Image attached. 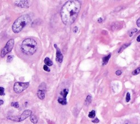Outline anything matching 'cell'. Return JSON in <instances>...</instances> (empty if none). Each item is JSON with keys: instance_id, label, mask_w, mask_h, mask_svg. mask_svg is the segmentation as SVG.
<instances>
[{"instance_id": "1", "label": "cell", "mask_w": 140, "mask_h": 124, "mask_svg": "<svg viewBox=\"0 0 140 124\" xmlns=\"http://www.w3.org/2000/svg\"><path fill=\"white\" fill-rule=\"evenodd\" d=\"M81 8L79 1H68L62 7L60 15L62 21L66 25L72 24L76 20Z\"/></svg>"}, {"instance_id": "2", "label": "cell", "mask_w": 140, "mask_h": 124, "mask_svg": "<svg viewBox=\"0 0 140 124\" xmlns=\"http://www.w3.org/2000/svg\"><path fill=\"white\" fill-rule=\"evenodd\" d=\"M37 49V44L33 38H26L22 41L21 45L22 52L26 55H31L35 54Z\"/></svg>"}, {"instance_id": "3", "label": "cell", "mask_w": 140, "mask_h": 124, "mask_svg": "<svg viewBox=\"0 0 140 124\" xmlns=\"http://www.w3.org/2000/svg\"><path fill=\"white\" fill-rule=\"evenodd\" d=\"M31 21V17L28 14L20 16L14 22L12 25V30L14 33L20 32L24 27Z\"/></svg>"}, {"instance_id": "4", "label": "cell", "mask_w": 140, "mask_h": 124, "mask_svg": "<svg viewBox=\"0 0 140 124\" xmlns=\"http://www.w3.org/2000/svg\"><path fill=\"white\" fill-rule=\"evenodd\" d=\"M14 44V40L13 39H11L7 42L6 45L2 49L1 52V57L3 58L7 54L10 53L12 51Z\"/></svg>"}, {"instance_id": "5", "label": "cell", "mask_w": 140, "mask_h": 124, "mask_svg": "<svg viewBox=\"0 0 140 124\" xmlns=\"http://www.w3.org/2000/svg\"><path fill=\"white\" fill-rule=\"evenodd\" d=\"M29 86V83H22L16 82L14 84V91L15 93H20L23 92L25 90L28 88Z\"/></svg>"}, {"instance_id": "6", "label": "cell", "mask_w": 140, "mask_h": 124, "mask_svg": "<svg viewBox=\"0 0 140 124\" xmlns=\"http://www.w3.org/2000/svg\"><path fill=\"white\" fill-rule=\"evenodd\" d=\"M54 47L55 48L56 51V60L58 62L61 63H62V62L63 61V59H64V56L63 54L61 53V52L59 48H58V46L56 44H54Z\"/></svg>"}, {"instance_id": "7", "label": "cell", "mask_w": 140, "mask_h": 124, "mask_svg": "<svg viewBox=\"0 0 140 124\" xmlns=\"http://www.w3.org/2000/svg\"><path fill=\"white\" fill-rule=\"evenodd\" d=\"M32 115V111L31 110L27 109L25 110V111L22 113L21 115L18 116V122H20V121H22L25 119H27L28 117Z\"/></svg>"}, {"instance_id": "8", "label": "cell", "mask_w": 140, "mask_h": 124, "mask_svg": "<svg viewBox=\"0 0 140 124\" xmlns=\"http://www.w3.org/2000/svg\"><path fill=\"white\" fill-rule=\"evenodd\" d=\"M14 4L16 6L20 8H29L31 3L29 1H15Z\"/></svg>"}, {"instance_id": "9", "label": "cell", "mask_w": 140, "mask_h": 124, "mask_svg": "<svg viewBox=\"0 0 140 124\" xmlns=\"http://www.w3.org/2000/svg\"><path fill=\"white\" fill-rule=\"evenodd\" d=\"M37 95L40 100H43L45 98V91L38 90L37 93Z\"/></svg>"}, {"instance_id": "10", "label": "cell", "mask_w": 140, "mask_h": 124, "mask_svg": "<svg viewBox=\"0 0 140 124\" xmlns=\"http://www.w3.org/2000/svg\"><path fill=\"white\" fill-rule=\"evenodd\" d=\"M44 62L45 64V65L47 66H52L53 65V61L50 60L49 57H45L44 60Z\"/></svg>"}, {"instance_id": "11", "label": "cell", "mask_w": 140, "mask_h": 124, "mask_svg": "<svg viewBox=\"0 0 140 124\" xmlns=\"http://www.w3.org/2000/svg\"><path fill=\"white\" fill-rule=\"evenodd\" d=\"M58 101L59 103H60L62 105H66L67 104V100L65 98H63V97H59L58 99Z\"/></svg>"}, {"instance_id": "12", "label": "cell", "mask_w": 140, "mask_h": 124, "mask_svg": "<svg viewBox=\"0 0 140 124\" xmlns=\"http://www.w3.org/2000/svg\"><path fill=\"white\" fill-rule=\"evenodd\" d=\"M111 56V54H109V55H108L107 56L104 57V58L102 59V63L104 65H106V64L108 62V61Z\"/></svg>"}, {"instance_id": "13", "label": "cell", "mask_w": 140, "mask_h": 124, "mask_svg": "<svg viewBox=\"0 0 140 124\" xmlns=\"http://www.w3.org/2000/svg\"><path fill=\"white\" fill-rule=\"evenodd\" d=\"M30 121L33 124H36L37 123L38 119H37V116L35 115H31L30 116Z\"/></svg>"}, {"instance_id": "14", "label": "cell", "mask_w": 140, "mask_h": 124, "mask_svg": "<svg viewBox=\"0 0 140 124\" xmlns=\"http://www.w3.org/2000/svg\"><path fill=\"white\" fill-rule=\"evenodd\" d=\"M91 100H92V97L91 96L89 95L86 97V101H85V104L86 105H88L89 104H90L91 102Z\"/></svg>"}, {"instance_id": "15", "label": "cell", "mask_w": 140, "mask_h": 124, "mask_svg": "<svg viewBox=\"0 0 140 124\" xmlns=\"http://www.w3.org/2000/svg\"><path fill=\"white\" fill-rule=\"evenodd\" d=\"M68 90H67V89H64V90L61 91L60 95L62 96V97L66 98V97H67V96L68 95Z\"/></svg>"}, {"instance_id": "16", "label": "cell", "mask_w": 140, "mask_h": 124, "mask_svg": "<svg viewBox=\"0 0 140 124\" xmlns=\"http://www.w3.org/2000/svg\"><path fill=\"white\" fill-rule=\"evenodd\" d=\"M130 45V43H127V44H124L123 45L121 46V48H120V49H119V51H118L119 53H120L121 52H123V50L125 49V48H127L128 46H129Z\"/></svg>"}, {"instance_id": "17", "label": "cell", "mask_w": 140, "mask_h": 124, "mask_svg": "<svg viewBox=\"0 0 140 124\" xmlns=\"http://www.w3.org/2000/svg\"><path fill=\"white\" fill-rule=\"evenodd\" d=\"M88 116L90 118H94V117L95 116V111H91V112H89V115H88Z\"/></svg>"}, {"instance_id": "18", "label": "cell", "mask_w": 140, "mask_h": 124, "mask_svg": "<svg viewBox=\"0 0 140 124\" xmlns=\"http://www.w3.org/2000/svg\"><path fill=\"white\" fill-rule=\"evenodd\" d=\"M140 73V67H139L133 71L132 74V75H136L139 74Z\"/></svg>"}, {"instance_id": "19", "label": "cell", "mask_w": 140, "mask_h": 124, "mask_svg": "<svg viewBox=\"0 0 140 124\" xmlns=\"http://www.w3.org/2000/svg\"><path fill=\"white\" fill-rule=\"evenodd\" d=\"M11 106L13 107H14L15 108H18L19 107V103L18 102H14L11 103Z\"/></svg>"}, {"instance_id": "20", "label": "cell", "mask_w": 140, "mask_h": 124, "mask_svg": "<svg viewBox=\"0 0 140 124\" xmlns=\"http://www.w3.org/2000/svg\"><path fill=\"white\" fill-rule=\"evenodd\" d=\"M13 55H8L7 56V62L10 63L13 60Z\"/></svg>"}, {"instance_id": "21", "label": "cell", "mask_w": 140, "mask_h": 124, "mask_svg": "<svg viewBox=\"0 0 140 124\" xmlns=\"http://www.w3.org/2000/svg\"><path fill=\"white\" fill-rule=\"evenodd\" d=\"M5 95L4 93V89L2 87H0V96H4Z\"/></svg>"}, {"instance_id": "22", "label": "cell", "mask_w": 140, "mask_h": 124, "mask_svg": "<svg viewBox=\"0 0 140 124\" xmlns=\"http://www.w3.org/2000/svg\"><path fill=\"white\" fill-rule=\"evenodd\" d=\"M130 94L129 93H127V96H126V101L127 102H129L130 101Z\"/></svg>"}, {"instance_id": "23", "label": "cell", "mask_w": 140, "mask_h": 124, "mask_svg": "<svg viewBox=\"0 0 140 124\" xmlns=\"http://www.w3.org/2000/svg\"><path fill=\"white\" fill-rule=\"evenodd\" d=\"M137 31V30L136 29H132L131 30L130 32V34H129V36H130V37H131V36H132L133 33H136Z\"/></svg>"}, {"instance_id": "24", "label": "cell", "mask_w": 140, "mask_h": 124, "mask_svg": "<svg viewBox=\"0 0 140 124\" xmlns=\"http://www.w3.org/2000/svg\"><path fill=\"white\" fill-rule=\"evenodd\" d=\"M43 69H44V70L45 71H46V72H50V70L49 68V67H48L47 65H44L43 66Z\"/></svg>"}, {"instance_id": "25", "label": "cell", "mask_w": 140, "mask_h": 124, "mask_svg": "<svg viewBox=\"0 0 140 124\" xmlns=\"http://www.w3.org/2000/svg\"><path fill=\"white\" fill-rule=\"evenodd\" d=\"M78 30V27L77 26H75L73 27V32L74 33H77V31Z\"/></svg>"}, {"instance_id": "26", "label": "cell", "mask_w": 140, "mask_h": 124, "mask_svg": "<svg viewBox=\"0 0 140 124\" xmlns=\"http://www.w3.org/2000/svg\"><path fill=\"white\" fill-rule=\"evenodd\" d=\"M92 122H93V123L97 124V123H99V120H98V119L97 118H96V119H94V120H93L92 121Z\"/></svg>"}, {"instance_id": "27", "label": "cell", "mask_w": 140, "mask_h": 124, "mask_svg": "<svg viewBox=\"0 0 140 124\" xmlns=\"http://www.w3.org/2000/svg\"><path fill=\"white\" fill-rule=\"evenodd\" d=\"M121 71H120V70H118V71H117L116 72V75H121Z\"/></svg>"}, {"instance_id": "28", "label": "cell", "mask_w": 140, "mask_h": 124, "mask_svg": "<svg viewBox=\"0 0 140 124\" xmlns=\"http://www.w3.org/2000/svg\"><path fill=\"white\" fill-rule=\"evenodd\" d=\"M136 24L137 25V26H138L139 27H140V17L139 18L138 20H137Z\"/></svg>"}, {"instance_id": "29", "label": "cell", "mask_w": 140, "mask_h": 124, "mask_svg": "<svg viewBox=\"0 0 140 124\" xmlns=\"http://www.w3.org/2000/svg\"><path fill=\"white\" fill-rule=\"evenodd\" d=\"M97 21L98 23H101L102 21H103V19H102V18H98V20H97Z\"/></svg>"}, {"instance_id": "30", "label": "cell", "mask_w": 140, "mask_h": 124, "mask_svg": "<svg viewBox=\"0 0 140 124\" xmlns=\"http://www.w3.org/2000/svg\"><path fill=\"white\" fill-rule=\"evenodd\" d=\"M136 40H137V42H140V35H139L138 37H137Z\"/></svg>"}, {"instance_id": "31", "label": "cell", "mask_w": 140, "mask_h": 124, "mask_svg": "<svg viewBox=\"0 0 140 124\" xmlns=\"http://www.w3.org/2000/svg\"><path fill=\"white\" fill-rule=\"evenodd\" d=\"M3 104V101L0 100V106H1V105H2Z\"/></svg>"}]
</instances>
